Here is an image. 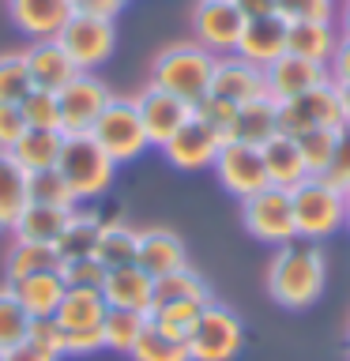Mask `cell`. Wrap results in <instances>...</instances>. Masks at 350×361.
<instances>
[{
  "mask_svg": "<svg viewBox=\"0 0 350 361\" xmlns=\"http://www.w3.org/2000/svg\"><path fill=\"white\" fill-rule=\"evenodd\" d=\"M192 113H196V117L207 124L211 132H219L222 143L234 140V121H237V106H234V102H222V98L207 94V98L196 102V109H192Z\"/></svg>",
  "mask_w": 350,
  "mask_h": 361,
  "instance_id": "obj_42",
  "label": "cell"
},
{
  "mask_svg": "<svg viewBox=\"0 0 350 361\" xmlns=\"http://www.w3.org/2000/svg\"><path fill=\"white\" fill-rule=\"evenodd\" d=\"M241 8L245 19H264V16H275L279 11V0H234Z\"/></svg>",
  "mask_w": 350,
  "mask_h": 361,
  "instance_id": "obj_52",
  "label": "cell"
},
{
  "mask_svg": "<svg viewBox=\"0 0 350 361\" xmlns=\"http://www.w3.org/2000/svg\"><path fill=\"white\" fill-rule=\"evenodd\" d=\"M56 267H61V252H56V245H38V241H16L8 248V259H4L8 282L38 275V271H56Z\"/></svg>",
  "mask_w": 350,
  "mask_h": 361,
  "instance_id": "obj_30",
  "label": "cell"
},
{
  "mask_svg": "<svg viewBox=\"0 0 350 361\" xmlns=\"http://www.w3.org/2000/svg\"><path fill=\"white\" fill-rule=\"evenodd\" d=\"M339 132H343V128H313V132L298 135V147H301L305 166H309V177H324V169L332 166Z\"/></svg>",
  "mask_w": 350,
  "mask_h": 361,
  "instance_id": "obj_37",
  "label": "cell"
},
{
  "mask_svg": "<svg viewBox=\"0 0 350 361\" xmlns=\"http://www.w3.org/2000/svg\"><path fill=\"white\" fill-rule=\"evenodd\" d=\"M23 132H27V121H23L19 106H0V151H11Z\"/></svg>",
  "mask_w": 350,
  "mask_h": 361,
  "instance_id": "obj_48",
  "label": "cell"
},
{
  "mask_svg": "<svg viewBox=\"0 0 350 361\" xmlns=\"http://www.w3.org/2000/svg\"><path fill=\"white\" fill-rule=\"evenodd\" d=\"M135 267L147 271L151 279H162L177 267H188L185 241H181L174 230H166V226L140 230V237H135Z\"/></svg>",
  "mask_w": 350,
  "mask_h": 361,
  "instance_id": "obj_21",
  "label": "cell"
},
{
  "mask_svg": "<svg viewBox=\"0 0 350 361\" xmlns=\"http://www.w3.org/2000/svg\"><path fill=\"white\" fill-rule=\"evenodd\" d=\"M147 327L143 312H128V309H109L106 320H102V338H106V350H117V354H132L135 338Z\"/></svg>",
  "mask_w": 350,
  "mask_h": 361,
  "instance_id": "obj_35",
  "label": "cell"
},
{
  "mask_svg": "<svg viewBox=\"0 0 350 361\" xmlns=\"http://www.w3.org/2000/svg\"><path fill=\"white\" fill-rule=\"evenodd\" d=\"M245 30V16L234 0H196L192 8V42L203 45L215 56L237 49V38Z\"/></svg>",
  "mask_w": 350,
  "mask_h": 361,
  "instance_id": "obj_11",
  "label": "cell"
},
{
  "mask_svg": "<svg viewBox=\"0 0 350 361\" xmlns=\"http://www.w3.org/2000/svg\"><path fill=\"white\" fill-rule=\"evenodd\" d=\"M339 102H343V121L350 124V83L339 87Z\"/></svg>",
  "mask_w": 350,
  "mask_h": 361,
  "instance_id": "obj_54",
  "label": "cell"
},
{
  "mask_svg": "<svg viewBox=\"0 0 350 361\" xmlns=\"http://www.w3.org/2000/svg\"><path fill=\"white\" fill-rule=\"evenodd\" d=\"M343 230H350V192H346V222H343Z\"/></svg>",
  "mask_w": 350,
  "mask_h": 361,
  "instance_id": "obj_55",
  "label": "cell"
},
{
  "mask_svg": "<svg viewBox=\"0 0 350 361\" xmlns=\"http://www.w3.org/2000/svg\"><path fill=\"white\" fill-rule=\"evenodd\" d=\"M324 180H332L335 188L350 192V124H343V132H339V143H335L332 166L324 169Z\"/></svg>",
  "mask_w": 350,
  "mask_h": 361,
  "instance_id": "obj_46",
  "label": "cell"
},
{
  "mask_svg": "<svg viewBox=\"0 0 350 361\" xmlns=\"http://www.w3.org/2000/svg\"><path fill=\"white\" fill-rule=\"evenodd\" d=\"M11 293L19 298V305L27 309L30 320H42V316H56V309H61V301H64V279H61V271H38V275H27V279H19V282H8Z\"/></svg>",
  "mask_w": 350,
  "mask_h": 361,
  "instance_id": "obj_23",
  "label": "cell"
},
{
  "mask_svg": "<svg viewBox=\"0 0 350 361\" xmlns=\"http://www.w3.org/2000/svg\"><path fill=\"white\" fill-rule=\"evenodd\" d=\"M286 45L294 56H305V61H316L327 68V61H332V53L339 45V27L335 23H290Z\"/></svg>",
  "mask_w": 350,
  "mask_h": 361,
  "instance_id": "obj_28",
  "label": "cell"
},
{
  "mask_svg": "<svg viewBox=\"0 0 350 361\" xmlns=\"http://www.w3.org/2000/svg\"><path fill=\"white\" fill-rule=\"evenodd\" d=\"M327 79H332L335 87L350 83V38L346 34H339V45H335L332 61H327Z\"/></svg>",
  "mask_w": 350,
  "mask_h": 361,
  "instance_id": "obj_49",
  "label": "cell"
},
{
  "mask_svg": "<svg viewBox=\"0 0 350 361\" xmlns=\"http://www.w3.org/2000/svg\"><path fill=\"white\" fill-rule=\"evenodd\" d=\"M132 102H135V113H140L143 132H147V140H151V147H162L169 135L181 128V124L192 121V109H196L192 102L169 94V90L155 87V83H147Z\"/></svg>",
  "mask_w": 350,
  "mask_h": 361,
  "instance_id": "obj_13",
  "label": "cell"
},
{
  "mask_svg": "<svg viewBox=\"0 0 350 361\" xmlns=\"http://www.w3.org/2000/svg\"><path fill=\"white\" fill-rule=\"evenodd\" d=\"M61 279L64 286H95L102 290V279H106V264H102L98 256H79V259H61Z\"/></svg>",
  "mask_w": 350,
  "mask_h": 361,
  "instance_id": "obj_44",
  "label": "cell"
},
{
  "mask_svg": "<svg viewBox=\"0 0 350 361\" xmlns=\"http://www.w3.org/2000/svg\"><path fill=\"white\" fill-rule=\"evenodd\" d=\"M109 305L102 298V290L95 286H68L61 309H56V324L64 331H79V327H102Z\"/></svg>",
  "mask_w": 350,
  "mask_h": 361,
  "instance_id": "obj_26",
  "label": "cell"
},
{
  "mask_svg": "<svg viewBox=\"0 0 350 361\" xmlns=\"http://www.w3.org/2000/svg\"><path fill=\"white\" fill-rule=\"evenodd\" d=\"M30 203L76 211V196H72V188H68V180L61 177V169H42V173H30Z\"/></svg>",
  "mask_w": 350,
  "mask_h": 361,
  "instance_id": "obj_39",
  "label": "cell"
},
{
  "mask_svg": "<svg viewBox=\"0 0 350 361\" xmlns=\"http://www.w3.org/2000/svg\"><path fill=\"white\" fill-rule=\"evenodd\" d=\"M30 343H38L42 350H49V354L64 357V338L68 331L61 324H56V316H42V320H30V331H27Z\"/></svg>",
  "mask_w": 350,
  "mask_h": 361,
  "instance_id": "obj_45",
  "label": "cell"
},
{
  "mask_svg": "<svg viewBox=\"0 0 350 361\" xmlns=\"http://www.w3.org/2000/svg\"><path fill=\"white\" fill-rule=\"evenodd\" d=\"M102 298H106L109 309H128V312L151 316V309H155V279L147 275V271H140L135 264L109 267L106 279H102Z\"/></svg>",
  "mask_w": 350,
  "mask_h": 361,
  "instance_id": "obj_19",
  "label": "cell"
},
{
  "mask_svg": "<svg viewBox=\"0 0 350 361\" xmlns=\"http://www.w3.org/2000/svg\"><path fill=\"white\" fill-rule=\"evenodd\" d=\"M241 222L248 237L264 245H290L298 241V226H294V200H290V188H279V185H267L260 188L256 196L241 200Z\"/></svg>",
  "mask_w": 350,
  "mask_h": 361,
  "instance_id": "obj_7",
  "label": "cell"
},
{
  "mask_svg": "<svg viewBox=\"0 0 350 361\" xmlns=\"http://www.w3.org/2000/svg\"><path fill=\"white\" fill-rule=\"evenodd\" d=\"M264 286L271 293V301L282 309H309L320 301V293L327 286V259L316 241H290L279 245L271 264L264 271Z\"/></svg>",
  "mask_w": 350,
  "mask_h": 361,
  "instance_id": "obj_1",
  "label": "cell"
},
{
  "mask_svg": "<svg viewBox=\"0 0 350 361\" xmlns=\"http://www.w3.org/2000/svg\"><path fill=\"white\" fill-rule=\"evenodd\" d=\"M72 11H76L72 0H8V19L30 42L56 38L64 30V23L72 19Z\"/></svg>",
  "mask_w": 350,
  "mask_h": 361,
  "instance_id": "obj_20",
  "label": "cell"
},
{
  "mask_svg": "<svg viewBox=\"0 0 350 361\" xmlns=\"http://www.w3.org/2000/svg\"><path fill=\"white\" fill-rule=\"evenodd\" d=\"M339 0H279V16L286 23H335Z\"/></svg>",
  "mask_w": 350,
  "mask_h": 361,
  "instance_id": "obj_43",
  "label": "cell"
},
{
  "mask_svg": "<svg viewBox=\"0 0 350 361\" xmlns=\"http://www.w3.org/2000/svg\"><path fill=\"white\" fill-rule=\"evenodd\" d=\"M0 361H4V350H0Z\"/></svg>",
  "mask_w": 350,
  "mask_h": 361,
  "instance_id": "obj_56",
  "label": "cell"
},
{
  "mask_svg": "<svg viewBox=\"0 0 350 361\" xmlns=\"http://www.w3.org/2000/svg\"><path fill=\"white\" fill-rule=\"evenodd\" d=\"M290 23L279 16H264V19H245V30H241V38H237V56L248 64H256V68H267V64H275L279 56H286L290 53Z\"/></svg>",
  "mask_w": 350,
  "mask_h": 361,
  "instance_id": "obj_15",
  "label": "cell"
},
{
  "mask_svg": "<svg viewBox=\"0 0 350 361\" xmlns=\"http://www.w3.org/2000/svg\"><path fill=\"white\" fill-rule=\"evenodd\" d=\"M56 98H61V132L64 135H83V132L95 128L98 113L109 106L113 90L102 83L98 75L79 72L64 90H56Z\"/></svg>",
  "mask_w": 350,
  "mask_h": 361,
  "instance_id": "obj_12",
  "label": "cell"
},
{
  "mask_svg": "<svg viewBox=\"0 0 350 361\" xmlns=\"http://www.w3.org/2000/svg\"><path fill=\"white\" fill-rule=\"evenodd\" d=\"M294 200V226L301 241H324L343 230L346 222V192L335 188L324 177H305L298 188H290Z\"/></svg>",
  "mask_w": 350,
  "mask_h": 361,
  "instance_id": "obj_3",
  "label": "cell"
},
{
  "mask_svg": "<svg viewBox=\"0 0 350 361\" xmlns=\"http://www.w3.org/2000/svg\"><path fill=\"white\" fill-rule=\"evenodd\" d=\"M279 132V102L260 94L245 106H237V121H234V140L241 143H253V147H264L271 135Z\"/></svg>",
  "mask_w": 350,
  "mask_h": 361,
  "instance_id": "obj_27",
  "label": "cell"
},
{
  "mask_svg": "<svg viewBox=\"0 0 350 361\" xmlns=\"http://www.w3.org/2000/svg\"><path fill=\"white\" fill-rule=\"evenodd\" d=\"M211 169H215V177H219V185L230 192V196H237V200H248V196H256L260 188L271 185L260 147L241 143V140H226L219 147V154H215Z\"/></svg>",
  "mask_w": 350,
  "mask_h": 361,
  "instance_id": "obj_10",
  "label": "cell"
},
{
  "mask_svg": "<svg viewBox=\"0 0 350 361\" xmlns=\"http://www.w3.org/2000/svg\"><path fill=\"white\" fill-rule=\"evenodd\" d=\"M76 11H87V16H98V19H117L128 0H72Z\"/></svg>",
  "mask_w": 350,
  "mask_h": 361,
  "instance_id": "obj_51",
  "label": "cell"
},
{
  "mask_svg": "<svg viewBox=\"0 0 350 361\" xmlns=\"http://www.w3.org/2000/svg\"><path fill=\"white\" fill-rule=\"evenodd\" d=\"M219 147H222V135L211 132L207 124L192 113V121L181 124V128L169 135L158 151H162L166 162L174 166V169H181V173H196V169H211L215 166Z\"/></svg>",
  "mask_w": 350,
  "mask_h": 361,
  "instance_id": "obj_14",
  "label": "cell"
},
{
  "mask_svg": "<svg viewBox=\"0 0 350 361\" xmlns=\"http://www.w3.org/2000/svg\"><path fill=\"white\" fill-rule=\"evenodd\" d=\"M166 301H200V305H207L211 286L203 282L200 271L177 267V271H169V275L155 279V305H166Z\"/></svg>",
  "mask_w": 350,
  "mask_h": 361,
  "instance_id": "obj_32",
  "label": "cell"
},
{
  "mask_svg": "<svg viewBox=\"0 0 350 361\" xmlns=\"http://www.w3.org/2000/svg\"><path fill=\"white\" fill-rule=\"evenodd\" d=\"M61 177L68 180L76 203H87V200H98L106 196L113 177H117V162L102 151L95 143V135L83 132V135H64V151H61Z\"/></svg>",
  "mask_w": 350,
  "mask_h": 361,
  "instance_id": "obj_4",
  "label": "cell"
},
{
  "mask_svg": "<svg viewBox=\"0 0 350 361\" xmlns=\"http://www.w3.org/2000/svg\"><path fill=\"white\" fill-rule=\"evenodd\" d=\"M207 94L222 98V102H234V106H245L260 94H267L264 87V68L241 61L237 53H226L215 61V75H211V90Z\"/></svg>",
  "mask_w": 350,
  "mask_h": 361,
  "instance_id": "obj_16",
  "label": "cell"
},
{
  "mask_svg": "<svg viewBox=\"0 0 350 361\" xmlns=\"http://www.w3.org/2000/svg\"><path fill=\"white\" fill-rule=\"evenodd\" d=\"M260 154H264V169H267V180L279 188H298L305 177H309V166H305L301 158V147L294 135L286 132H275L271 140L260 147Z\"/></svg>",
  "mask_w": 350,
  "mask_h": 361,
  "instance_id": "obj_22",
  "label": "cell"
},
{
  "mask_svg": "<svg viewBox=\"0 0 350 361\" xmlns=\"http://www.w3.org/2000/svg\"><path fill=\"white\" fill-rule=\"evenodd\" d=\"M98 233H102V219H98V214H90V211H72V214H68L64 233L56 237V252H61V259L95 256Z\"/></svg>",
  "mask_w": 350,
  "mask_h": 361,
  "instance_id": "obj_31",
  "label": "cell"
},
{
  "mask_svg": "<svg viewBox=\"0 0 350 361\" xmlns=\"http://www.w3.org/2000/svg\"><path fill=\"white\" fill-rule=\"evenodd\" d=\"M4 361H61V357L49 354V350H42L38 343H30V338H23V343L4 350Z\"/></svg>",
  "mask_w": 350,
  "mask_h": 361,
  "instance_id": "obj_50",
  "label": "cell"
},
{
  "mask_svg": "<svg viewBox=\"0 0 350 361\" xmlns=\"http://www.w3.org/2000/svg\"><path fill=\"white\" fill-rule=\"evenodd\" d=\"M335 27H339V34H346V38H350V0H343V4H339V11H335Z\"/></svg>",
  "mask_w": 350,
  "mask_h": 361,
  "instance_id": "obj_53",
  "label": "cell"
},
{
  "mask_svg": "<svg viewBox=\"0 0 350 361\" xmlns=\"http://www.w3.org/2000/svg\"><path fill=\"white\" fill-rule=\"evenodd\" d=\"M23 61H27V72H30V87L38 90H64L72 79L79 75L76 61L64 53V45L56 38H42V42H30L23 49Z\"/></svg>",
  "mask_w": 350,
  "mask_h": 361,
  "instance_id": "obj_17",
  "label": "cell"
},
{
  "mask_svg": "<svg viewBox=\"0 0 350 361\" xmlns=\"http://www.w3.org/2000/svg\"><path fill=\"white\" fill-rule=\"evenodd\" d=\"M27 331H30V316L19 305L16 293H11V286L4 282V286H0V350L23 343Z\"/></svg>",
  "mask_w": 350,
  "mask_h": 361,
  "instance_id": "obj_38",
  "label": "cell"
},
{
  "mask_svg": "<svg viewBox=\"0 0 350 361\" xmlns=\"http://www.w3.org/2000/svg\"><path fill=\"white\" fill-rule=\"evenodd\" d=\"M27 207H30V173L11 158V151H0V230H11Z\"/></svg>",
  "mask_w": 350,
  "mask_h": 361,
  "instance_id": "obj_25",
  "label": "cell"
},
{
  "mask_svg": "<svg viewBox=\"0 0 350 361\" xmlns=\"http://www.w3.org/2000/svg\"><path fill=\"white\" fill-rule=\"evenodd\" d=\"M320 83H327V68L316 61H305V56H294V53L279 56L275 64L264 68L267 98H275V102H290V98H298Z\"/></svg>",
  "mask_w": 350,
  "mask_h": 361,
  "instance_id": "obj_18",
  "label": "cell"
},
{
  "mask_svg": "<svg viewBox=\"0 0 350 361\" xmlns=\"http://www.w3.org/2000/svg\"><path fill=\"white\" fill-rule=\"evenodd\" d=\"M128 357L132 361H192L185 338H174V335L158 331L151 320H147V327L140 331V338H135Z\"/></svg>",
  "mask_w": 350,
  "mask_h": 361,
  "instance_id": "obj_34",
  "label": "cell"
},
{
  "mask_svg": "<svg viewBox=\"0 0 350 361\" xmlns=\"http://www.w3.org/2000/svg\"><path fill=\"white\" fill-rule=\"evenodd\" d=\"M30 90V72L23 53H0V106H19Z\"/></svg>",
  "mask_w": 350,
  "mask_h": 361,
  "instance_id": "obj_41",
  "label": "cell"
},
{
  "mask_svg": "<svg viewBox=\"0 0 350 361\" xmlns=\"http://www.w3.org/2000/svg\"><path fill=\"white\" fill-rule=\"evenodd\" d=\"M343 102H339V87L332 79L290 102H279V132L294 135V140L313 128H343Z\"/></svg>",
  "mask_w": 350,
  "mask_h": 361,
  "instance_id": "obj_8",
  "label": "cell"
},
{
  "mask_svg": "<svg viewBox=\"0 0 350 361\" xmlns=\"http://www.w3.org/2000/svg\"><path fill=\"white\" fill-rule=\"evenodd\" d=\"M98 350H106L102 327H79V331H68L64 338V357H90Z\"/></svg>",
  "mask_w": 350,
  "mask_h": 361,
  "instance_id": "obj_47",
  "label": "cell"
},
{
  "mask_svg": "<svg viewBox=\"0 0 350 361\" xmlns=\"http://www.w3.org/2000/svg\"><path fill=\"white\" fill-rule=\"evenodd\" d=\"M56 42L64 45V53L76 61L79 72H95V68H102L113 56V49H117V27H113V19L72 11V19L64 23V30L56 34Z\"/></svg>",
  "mask_w": 350,
  "mask_h": 361,
  "instance_id": "obj_9",
  "label": "cell"
},
{
  "mask_svg": "<svg viewBox=\"0 0 350 361\" xmlns=\"http://www.w3.org/2000/svg\"><path fill=\"white\" fill-rule=\"evenodd\" d=\"M19 113L27 121V128H61V98L53 90L30 87L27 98L19 102Z\"/></svg>",
  "mask_w": 350,
  "mask_h": 361,
  "instance_id": "obj_40",
  "label": "cell"
},
{
  "mask_svg": "<svg viewBox=\"0 0 350 361\" xmlns=\"http://www.w3.org/2000/svg\"><path fill=\"white\" fill-rule=\"evenodd\" d=\"M64 151V132L61 128H27L19 143L11 147V158L27 169V173H42V169H56Z\"/></svg>",
  "mask_w": 350,
  "mask_h": 361,
  "instance_id": "obj_24",
  "label": "cell"
},
{
  "mask_svg": "<svg viewBox=\"0 0 350 361\" xmlns=\"http://www.w3.org/2000/svg\"><path fill=\"white\" fill-rule=\"evenodd\" d=\"M215 61H219V56L207 53L196 42H174L151 61V83L196 106V102L207 98V90H211Z\"/></svg>",
  "mask_w": 350,
  "mask_h": 361,
  "instance_id": "obj_2",
  "label": "cell"
},
{
  "mask_svg": "<svg viewBox=\"0 0 350 361\" xmlns=\"http://www.w3.org/2000/svg\"><path fill=\"white\" fill-rule=\"evenodd\" d=\"M241 346H245L241 316L219 301H207L188 335V357L192 361H234L241 354Z\"/></svg>",
  "mask_w": 350,
  "mask_h": 361,
  "instance_id": "obj_6",
  "label": "cell"
},
{
  "mask_svg": "<svg viewBox=\"0 0 350 361\" xmlns=\"http://www.w3.org/2000/svg\"><path fill=\"white\" fill-rule=\"evenodd\" d=\"M200 312H203L200 301H166V305H155L147 320H151L158 331H166L174 338H185V343H188V335H192V327H196Z\"/></svg>",
  "mask_w": 350,
  "mask_h": 361,
  "instance_id": "obj_36",
  "label": "cell"
},
{
  "mask_svg": "<svg viewBox=\"0 0 350 361\" xmlns=\"http://www.w3.org/2000/svg\"><path fill=\"white\" fill-rule=\"evenodd\" d=\"M68 214L64 207H45V203H30L27 211L19 214V222L11 226L16 241H38V245H56V237L64 233L68 226Z\"/></svg>",
  "mask_w": 350,
  "mask_h": 361,
  "instance_id": "obj_29",
  "label": "cell"
},
{
  "mask_svg": "<svg viewBox=\"0 0 350 361\" xmlns=\"http://www.w3.org/2000/svg\"><path fill=\"white\" fill-rule=\"evenodd\" d=\"M135 237H140V230H132V226L121 222V219H117V222H102L95 256H98L106 267L135 264Z\"/></svg>",
  "mask_w": 350,
  "mask_h": 361,
  "instance_id": "obj_33",
  "label": "cell"
},
{
  "mask_svg": "<svg viewBox=\"0 0 350 361\" xmlns=\"http://www.w3.org/2000/svg\"><path fill=\"white\" fill-rule=\"evenodd\" d=\"M90 135H95V143L106 151L113 162H135L147 147H151V140H147L143 132V121L140 113H135V102L132 98H109V106L98 113L95 128H90Z\"/></svg>",
  "mask_w": 350,
  "mask_h": 361,
  "instance_id": "obj_5",
  "label": "cell"
}]
</instances>
